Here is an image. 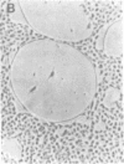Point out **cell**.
I'll use <instances>...</instances> for the list:
<instances>
[{
	"mask_svg": "<svg viewBox=\"0 0 124 164\" xmlns=\"http://www.w3.org/2000/svg\"><path fill=\"white\" fill-rule=\"evenodd\" d=\"M120 98V92L119 89L116 88V87H109L106 91V94H104V98H103V104L106 106V107L111 108L113 106L116 104V102L118 99Z\"/></svg>",
	"mask_w": 124,
	"mask_h": 164,
	"instance_id": "1",
	"label": "cell"
},
{
	"mask_svg": "<svg viewBox=\"0 0 124 164\" xmlns=\"http://www.w3.org/2000/svg\"><path fill=\"white\" fill-rule=\"evenodd\" d=\"M106 123L103 122V121H98V122L94 124V131L96 132H103V131H106Z\"/></svg>",
	"mask_w": 124,
	"mask_h": 164,
	"instance_id": "2",
	"label": "cell"
},
{
	"mask_svg": "<svg viewBox=\"0 0 124 164\" xmlns=\"http://www.w3.org/2000/svg\"><path fill=\"white\" fill-rule=\"evenodd\" d=\"M11 10H14V6H13V5H9V11L11 13Z\"/></svg>",
	"mask_w": 124,
	"mask_h": 164,
	"instance_id": "3",
	"label": "cell"
}]
</instances>
